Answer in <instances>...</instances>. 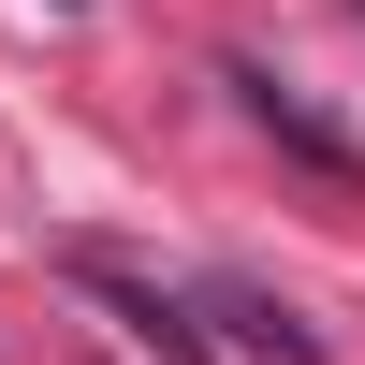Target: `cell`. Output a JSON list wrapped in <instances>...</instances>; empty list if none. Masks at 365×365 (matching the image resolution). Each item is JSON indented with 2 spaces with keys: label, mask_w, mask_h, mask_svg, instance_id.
Masks as SVG:
<instances>
[{
  "label": "cell",
  "mask_w": 365,
  "mask_h": 365,
  "mask_svg": "<svg viewBox=\"0 0 365 365\" xmlns=\"http://www.w3.org/2000/svg\"><path fill=\"white\" fill-rule=\"evenodd\" d=\"M205 322H220V351H249V365H322V336H307L263 278H205Z\"/></svg>",
  "instance_id": "3957f363"
},
{
  "label": "cell",
  "mask_w": 365,
  "mask_h": 365,
  "mask_svg": "<svg viewBox=\"0 0 365 365\" xmlns=\"http://www.w3.org/2000/svg\"><path fill=\"white\" fill-rule=\"evenodd\" d=\"M351 15H365V0H351Z\"/></svg>",
  "instance_id": "277c9868"
},
{
  "label": "cell",
  "mask_w": 365,
  "mask_h": 365,
  "mask_svg": "<svg viewBox=\"0 0 365 365\" xmlns=\"http://www.w3.org/2000/svg\"><path fill=\"white\" fill-rule=\"evenodd\" d=\"M220 88H234V103H249V132H278V146H292V161H322V175H365V146H351L336 117L307 103V88H278V73H263V58H220Z\"/></svg>",
  "instance_id": "7a4b0ae2"
},
{
  "label": "cell",
  "mask_w": 365,
  "mask_h": 365,
  "mask_svg": "<svg viewBox=\"0 0 365 365\" xmlns=\"http://www.w3.org/2000/svg\"><path fill=\"white\" fill-rule=\"evenodd\" d=\"M58 278H73L88 307H117V336H132V351H161V365H220V322H190L146 263H117V249H58Z\"/></svg>",
  "instance_id": "6da1fadb"
}]
</instances>
